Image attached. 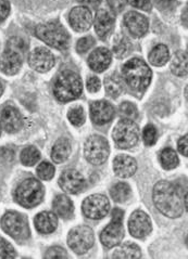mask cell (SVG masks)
Wrapping results in <instances>:
<instances>
[{"label": "cell", "mask_w": 188, "mask_h": 259, "mask_svg": "<svg viewBox=\"0 0 188 259\" xmlns=\"http://www.w3.org/2000/svg\"><path fill=\"white\" fill-rule=\"evenodd\" d=\"M154 202L156 207L164 216L170 218H177L184 211V203L179 190L169 181H160L155 186Z\"/></svg>", "instance_id": "cell-1"}, {"label": "cell", "mask_w": 188, "mask_h": 259, "mask_svg": "<svg viewBox=\"0 0 188 259\" xmlns=\"http://www.w3.org/2000/svg\"><path fill=\"white\" fill-rule=\"evenodd\" d=\"M122 74L127 85L137 93H142L148 88L153 76L147 63L137 58L127 61L123 65Z\"/></svg>", "instance_id": "cell-2"}, {"label": "cell", "mask_w": 188, "mask_h": 259, "mask_svg": "<svg viewBox=\"0 0 188 259\" xmlns=\"http://www.w3.org/2000/svg\"><path fill=\"white\" fill-rule=\"evenodd\" d=\"M83 82L80 76L71 71L60 74L54 83V94L60 102H69L81 97Z\"/></svg>", "instance_id": "cell-3"}, {"label": "cell", "mask_w": 188, "mask_h": 259, "mask_svg": "<svg viewBox=\"0 0 188 259\" xmlns=\"http://www.w3.org/2000/svg\"><path fill=\"white\" fill-rule=\"evenodd\" d=\"M35 34L45 44L59 50H65L70 45L69 33L58 22L40 24L35 29Z\"/></svg>", "instance_id": "cell-4"}, {"label": "cell", "mask_w": 188, "mask_h": 259, "mask_svg": "<svg viewBox=\"0 0 188 259\" xmlns=\"http://www.w3.org/2000/svg\"><path fill=\"white\" fill-rule=\"evenodd\" d=\"M44 187L42 182L35 178L25 179L16 190V200L23 207L31 208L39 205L44 197Z\"/></svg>", "instance_id": "cell-5"}, {"label": "cell", "mask_w": 188, "mask_h": 259, "mask_svg": "<svg viewBox=\"0 0 188 259\" xmlns=\"http://www.w3.org/2000/svg\"><path fill=\"white\" fill-rule=\"evenodd\" d=\"M123 216L124 212L120 208H115L112 210L111 223L104 228L100 234V241L103 246L112 248L122 242L124 238Z\"/></svg>", "instance_id": "cell-6"}, {"label": "cell", "mask_w": 188, "mask_h": 259, "mask_svg": "<svg viewBox=\"0 0 188 259\" xmlns=\"http://www.w3.org/2000/svg\"><path fill=\"white\" fill-rule=\"evenodd\" d=\"M112 136L120 149H130L138 142L139 128L133 119L123 118L116 125Z\"/></svg>", "instance_id": "cell-7"}, {"label": "cell", "mask_w": 188, "mask_h": 259, "mask_svg": "<svg viewBox=\"0 0 188 259\" xmlns=\"http://www.w3.org/2000/svg\"><path fill=\"white\" fill-rule=\"evenodd\" d=\"M2 227L6 233L17 241H24L29 237V228L25 216L18 211H8L2 219Z\"/></svg>", "instance_id": "cell-8"}, {"label": "cell", "mask_w": 188, "mask_h": 259, "mask_svg": "<svg viewBox=\"0 0 188 259\" xmlns=\"http://www.w3.org/2000/svg\"><path fill=\"white\" fill-rule=\"evenodd\" d=\"M67 243L73 252L77 254H85L93 247L95 243L94 232L87 226L75 227L70 231Z\"/></svg>", "instance_id": "cell-9"}, {"label": "cell", "mask_w": 188, "mask_h": 259, "mask_svg": "<svg viewBox=\"0 0 188 259\" xmlns=\"http://www.w3.org/2000/svg\"><path fill=\"white\" fill-rule=\"evenodd\" d=\"M86 159L93 165H101L107 161L110 153L109 143L101 136H92L85 142Z\"/></svg>", "instance_id": "cell-10"}, {"label": "cell", "mask_w": 188, "mask_h": 259, "mask_svg": "<svg viewBox=\"0 0 188 259\" xmlns=\"http://www.w3.org/2000/svg\"><path fill=\"white\" fill-rule=\"evenodd\" d=\"M110 202L102 194H93L83 203V212L89 219H101L108 215Z\"/></svg>", "instance_id": "cell-11"}, {"label": "cell", "mask_w": 188, "mask_h": 259, "mask_svg": "<svg viewBox=\"0 0 188 259\" xmlns=\"http://www.w3.org/2000/svg\"><path fill=\"white\" fill-rule=\"evenodd\" d=\"M129 229L134 238L142 239L152 232V220L142 210L134 211L129 220Z\"/></svg>", "instance_id": "cell-12"}, {"label": "cell", "mask_w": 188, "mask_h": 259, "mask_svg": "<svg viewBox=\"0 0 188 259\" xmlns=\"http://www.w3.org/2000/svg\"><path fill=\"white\" fill-rule=\"evenodd\" d=\"M28 62L31 67L37 72H47L55 65V57L46 48H36L28 57Z\"/></svg>", "instance_id": "cell-13"}, {"label": "cell", "mask_w": 188, "mask_h": 259, "mask_svg": "<svg viewBox=\"0 0 188 259\" xmlns=\"http://www.w3.org/2000/svg\"><path fill=\"white\" fill-rule=\"evenodd\" d=\"M59 185L66 193L77 194L85 188V179L83 175L75 169L65 170L59 179Z\"/></svg>", "instance_id": "cell-14"}, {"label": "cell", "mask_w": 188, "mask_h": 259, "mask_svg": "<svg viewBox=\"0 0 188 259\" xmlns=\"http://www.w3.org/2000/svg\"><path fill=\"white\" fill-rule=\"evenodd\" d=\"M23 63L22 53L6 48L5 52L0 57V70L7 75L17 74Z\"/></svg>", "instance_id": "cell-15"}, {"label": "cell", "mask_w": 188, "mask_h": 259, "mask_svg": "<svg viewBox=\"0 0 188 259\" xmlns=\"http://www.w3.org/2000/svg\"><path fill=\"white\" fill-rule=\"evenodd\" d=\"M115 108L108 101H96L90 105V117L97 125H104L115 117Z\"/></svg>", "instance_id": "cell-16"}, {"label": "cell", "mask_w": 188, "mask_h": 259, "mask_svg": "<svg viewBox=\"0 0 188 259\" xmlns=\"http://www.w3.org/2000/svg\"><path fill=\"white\" fill-rule=\"evenodd\" d=\"M70 24L77 32H85L93 23L92 12L86 7H77L70 12Z\"/></svg>", "instance_id": "cell-17"}, {"label": "cell", "mask_w": 188, "mask_h": 259, "mask_svg": "<svg viewBox=\"0 0 188 259\" xmlns=\"http://www.w3.org/2000/svg\"><path fill=\"white\" fill-rule=\"evenodd\" d=\"M0 120L5 131L10 134L18 133L23 127V117L19 110L13 106H6L0 115Z\"/></svg>", "instance_id": "cell-18"}, {"label": "cell", "mask_w": 188, "mask_h": 259, "mask_svg": "<svg viewBox=\"0 0 188 259\" xmlns=\"http://www.w3.org/2000/svg\"><path fill=\"white\" fill-rule=\"evenodd\" d=\"M124 24L126 28L129 29L131 35H133L134 37L144 36L147 33L149 27L147 18L135 11H131L125 15Z\"/></svg>", "instance_id": "cell-19"}, {"label": "cell", "mask_w": 188, "mask_h": 259, "mask_svg": "<svg viewBox=\"0 0 188 259\" xmlns=\"http://www.w3.org/2000/svg\"><path fill=\"white\" fill-rule=\"evenodd\" d=\"M115 26V18L108 10L101 9L96 14L95 29L100 38H107Z\"/></svg>", "instance_id": "cell-20"}, {"label": "cell", "mask_w": 188, "mask_h": 259, "mask_svg": "<svg viewBox=\"0 0 188 259\" xmlns=\"http://www.w3.org/2000/svg\"><path fill=\"white\" fill-rule=\"evenodd\" d=\"M112 56L107 48H98L92 52L88 58V65L93 71L101 73L107 70L111 63Z\"/></svg>", "instance_id": "cell-21"}, {"label": "cell", "mask_w": 188, "mask_h": 259, "mask_svg": "<svg viewBox=\"0 0 188 259\" xmlns=\"http://www.w3.org/2000/svg\"><path fill=\"white\" fill-rule=\"evenodd\" d=\"M137 169L135 159L129 155H118L114 162V170L118 177L129 178Z\"/></svg>", "instance_id": "cell-22"}, {"label": "cell", "mask_w": 188, "mask_h": 259, "mask_svg": "<svg viewBox=\"0 0 188 259\" xmlns=\"http://www.w3.org/2000/svg\"><path fill=\"white\" fill-rule=\"evenodd\" d=\"M58 218L51 211H43L35 218V227L39 232L48 234L57 229Z\"/></svg>", "instance_id": "cell-23"}, {"label": "cell", "mask_w": 188, "mask_h": 259, "mask_svg": "<svg viewBox=\"0 0 188 259\" xmlns=\"http://www.w3.org/2000/svg\"><path fill=\"white\" fill-rule=\"evenodd\" d=\"M52 205H54L55 211L60 217H62L64 219L72 217L73 211H74V205L66 195L64 194L57 195Z\"/></svg>", "instance_id": "cell-24"}, {"label": "cell", "mask_w": 188, "mask_h": 259, "mask_svg": "<svg viewBox=\"0 0 188 259\" xmlns=\"http://www.w3.org/2000/svg\"><path fill=\"white\" fill-rule=\"evenodd\" d=\"M71 154V143L70 141L62 138L59 139L51 151V157L56 163H63L69 158Z\"/></svg>", "instance_id": "cell-25"}, {"label": "cell", "mask_w": 188, "mask_h": 259, "mask_svg": "<svg viewBox=\"0 0 188 259\" xmlns=\"http://www.w3.org/2000/svg\"><path fill=\"white\" fill-rule=\"evenodd\" d=\"M170 59L169 48L164 45H158L150 51L149 61L155 66H162L168 62Z\"/></svg>", "instance_id": "cell-26"}, {"label": "cell", "mask_w": 188, "mask_h": 259, "mask_svg": "<svg viewBox=\"0 0 188 259\" xmlns=\"http://www.w3.org/2000/svg\"><path fill=\"white\" fill-rule=\"evenodd\" d=\"M107 94L112 98H118L123 91V81L118 74H112L104 79Z\"/></svg>", "instance_id": "cell-27"}, {"label": "cell", "mask_w": 188, "mask_h": 259, "mask_svg": "<svg viewBox=\"0 0 188 259\" xmlns=\"http://www.w3.org/2000/svg\"><path fill=\"white\" fill-rule=\"evenodd\" d=\"M172 73L183 77L187 75V55L185 51H178L173 58L172 64H171Z\"/></svg>", "instance_id": "cell-28"}, {"label": "cell", "mask_w": 188, "mask_h": 259, "mask_svg": "<svg viewBox=\"0 0 188 259\" xmlns=\"http://www.w3.org/2000/svg\"><path fill=\"white\" fill-rule=\"evenodd\" d=\"M114 258H139L141 257L140 248L133 243H126L120 246L112 255Z\"/></svg>", "instance_id": "cell-29"}, {"label": "cell", "mask_w": 188, "mask_h": 259, "mask_svg": "<svg viewBox=\"0 0 188 259\" xmlns=\"http://www.w3.org/2000/svg\"><path fill=\"white\" fill-rule=\"evenodd\" d=\"M111 197L118 203H123L130 199L131 188L125 182H119L110 190Z\"/></svg>", "instance_id": "cell-30"}, {"label": "cell", "mask_w": 188, "mask_h": 259, "mask_svg": "<svg viewBox=\"0 0 188 259\" xmlns=\"http://www.w3.org/2000/svg\"><path fill=\"white\" fill-rule=\"evenodd\" d=\"M160 162L164 169L175 168L178 165V157L176 152L170 148L164 149L160 154Z\"/></svg>", "instance_id": "cell-31"}, {"label": "cell", "mask_w": 188, "mask_h": 259, "mask_svg": "<svg viewBox=\"0 0 188 259\" xmlns=\"http://www.w3.org/2000/svg\"><path fill=\"white\" fill-rule=\"evenodd\" d=\"M41 153L35 147L31 146L25 148L21 153V162L25 166H34L37 162L40 161Z\"/></svg>", "instance_id": "cell-32"}, {"label": "cell", "mask_w": 188, "mask_h": 259, "mask_svg": "<svg viewBox=\"0 0 188 259\" xmlns=\"http://www.w3.org/2000/svg\"><path fill=\"white\" fill-rule=\"evenodd\" d=\"M130 51V41L127 38L121 34H119L115 39L114 52L117 58H124Z\"/></svg>", "instance_id": "cell-33"}, {"label": "cell", "mask_w": 188, "mask_h": 259, "mask_svg": "<svg viewBox=\"0 0 188 259\" xmlns=\"http://www.w3.org/2000/svg\"><path fill=\"white\" fill-rule=\"evenodd\" d=\"M67 117H69L70 121L74 126H82L85 121L84 110H83L81 106H75V108L70 110Z\"/></svg>", "instance_id": "cell-34"}, {"label": "cell", "mask_w": 188, "mask_h": 259, "mask_svg": "<svg viewBox=\"0 0 188 259\" xmlns=\"http://www.w3.org/2000/svg\"><path fill=\"white\" fill-rule=\"evenodd\" d=\"M37 175L43 180H50L55 175V167L48 162H43L37 167Z\"/></svg>", "instance_id": "cell-35"}, {"label": "cell", "mask_w": 188, "mask_h": 259, "mask_svg": "<svg viewBox=\"0 0 188 259\" xmlns=\"http://www.w3.org/2000/svg\"><path fill=\"white\" fill-rule=\"evenodd\" d=\"M142 138H144V142L146 146H154L158 139V133L156 127L154 125H147L144 129Z\"/></svg>", "instance_id": "cell-36"}, {"label": "cell", "mask_w": 188, "mask_h": 259, "mask_svg": "<svg viewBox=\"0 0 188 259\" xmlns=\"http://www.w3.org/2000/svg\"><path fill=\"white\" fill-rule=\"evenodd\" d=\"M7 48L16 50V51L22 53V55H24V53L26 52V49H27V45L23 39H22V38L12 37L11 39H9L8 42H7Z\"/></svg>", "instance_id": "cell-37"}, {"label": "cell", "mask_w": 188, "mask_h": 259, "mask_svg": "<svg viewBox=\"0 0 188 259\" xmlns=\"http://www.w3.org/2000/svg\"><path fill=\"white\" fill-rule=\"evenodd\" d=\"M16 257V250L8 241L0 238V258H14Z\"/></svg>", "instance_id": "cell-38"}, {"label": "cell", "mask_w": 188, "mask_h": 259, "mask_svg": "<svg viewBox=\"0 0 188 259\" xmlns=\"http://www.w3.org/2000/svg\"><path fill=\"white\" fill-rule=\"evenodd\" d=\"M120 112L123 116L130 119H135L137 117V109L133 103L131 102H124L120 105Z\"/></svg>", "instance_id": "cell-39"}, {"label": "cell", "mask_w": 188, "mask_h": 259, "mask_svg": "<svg viewBox=\"0 0 188 259\" xmlns=\"http://www.w3.org/2000/svg\"><path fill=\"white\" fill-rule=\"evenodd\" d=\"M94 44H95V39H94L92 36L84 37V38H82V39H80L78 41L77 50L80 53H85V52H87L90 48L93 47Z\"/></svg>", "instance_id": "cell-40"}, {"label": "cell", "mask_w": 188, "mask_h": 259, "mask_svg": "<svg viewBox=\"0 0 188 259\" xmlns=\"http://www.w3.org/2000/svg\"><path fill=\"white\" fill-rule=\"evenodd\" d=\"M45 257L52 259V258H67L69 256H67L66 252L62 247L54 246V247H50L47 250V253H46V255H45Z\"/></svg>", "instance_id": "cell-41"}, {"label": "cell", "mask_w": 188, "mask_h": 259, "mask_svg": "<svg viewBox=\"0 0 188 259\" xmlns=\"http://www.w3.org/2000/svg\"><path fill=\"white\" fill-rule=\"evenodd\" d=\"M129 4L144 11H150V9H152V3H150V0H129Z\"/></svg>", "instance_id": "cell-42"}, {"label": "cell", "mask_w": 188, "mask_h": 259, "mask_svg": "<svg viewBox=\"0 0 188 259\" xmlns=\"http://www.w3.org/2000/svg\"><path fill=\"white\" fill-rule=\"evenodd\" d=\"M10 13L9 0H0V22L5 21Z\"/></svg>", "instance_id": "cell-43"}, {"label": "cell", "mask_w": 188, "mask_h": 259, "mask_svg": "<svg viewBox=\"0 0 188 259\" xmlns=\"http://www.w3.org/2000/svg\"><path fill=\"white\" fill-rule=\"evenodd\" d=\"M156 5L161 11H167L172 10L176 5V3L174 0H156Z\"/></svg>", "instance_id": "cell-44"}, {"label": "cell", "mask_w": 188, "mask_h": 259, "mask_svg": "<svg viewBox=\"0 0 188 259\" xmlns=\"http://www.w3.org/2000/svg\"><path fill=\"white\" fill-rule=\"evenodd\" d=\"M87 89L90 91V93H97V91L100 89V80H99V78L95 77V76H93V77H90L87 80Z\"/></svg>", "instance_id": "cell-45"}, {"label": "cell", "mask_w": 188, "mask_h": 259, "mask_svg": "<svg viewBox=\"0 0 188 259\" xmlns=\"http://www.w3.org/2000/svg\"><path fill=\"white\" fill-rule=\"evenodd\" d=\"M108 5L115 12H121L125 6V0H107Z\"/></svg>", "instance_id": "cell-46"}, {"label": "cell", "mask_w": 188, "mask_h": 259, "mask_svg": "<svg viewBox=\"0 0 188 259\" xmlns=\"http://www.w3.org/2000/svg\"><path fill=\"white\" fill-rule=\"evenodd\" d=\"M13 155L14 153L11 149H7V148L0 149V161H6V162L12 161Z\"/></svg>", "instance_id": "cell-47"}, {"label": "cell", "mask_w": 188, "mask_h": 259, "mask_svg": "<svg viewBox=\"0 0 188 259\" xmlns=\"http://www.w3.org/2000/svg\"><path fill=\"white\" fill-rule=\"evenodd\" d=\"M178 151L180 152V154H183L184 156L188 155V140H187V135L183 138H180L178 141Z\"/></svg>", "instance_id": "cell-48"}, {"label": "cell", "mask_w": 188, "mask_h": 259, "mask_svg": "<svg viewBox=\"0 0 188 259\" xmlns=\"http://www.w3.org/2000/svg\"><path fill=\"white\" fill-rule=\"evenodd\" d=\"M79 3L88 6V7H92V8H96L97 6H99L101 0H78Z\"/></svg>", "instance_id": "cell-49"}, {"label": "cell", "mask_w": 188, "mask_h": 259, "mask_svg": "<svg viewBox=\"0 0 188 259\" xmlns=\"http://www.w3.org/2000/svg\"><path fill=\"white\" fill-rule=\"evenodd\" d=\"M3 93H4V85H3V82H2V80H0V97H2Z\"/></svg>", "instance_id": "cell-50"}, {"label": "cell", "mask_w": 188, "mask_h": 259, "mask_svg": "<svg viewBox=\"0 0 188 259\" xmlns=\"http://www.w3.org/2000/svg\"><path fill=\"white\" fill-rule=\"evenodd\" d=\"M0 135H2V125H0Z\"/></svg>", "instance_id": "cell-51"}]
</instances>
